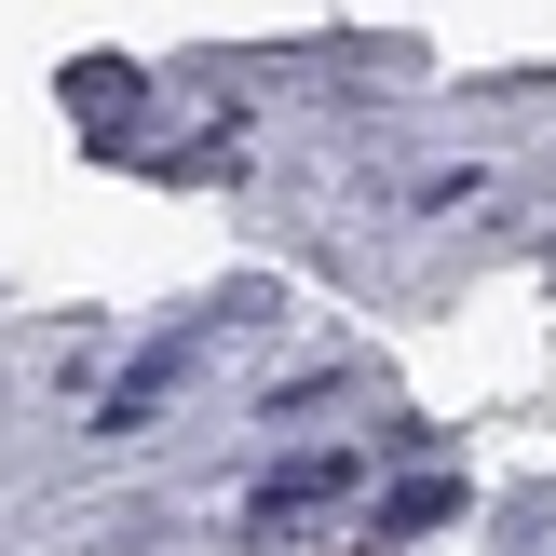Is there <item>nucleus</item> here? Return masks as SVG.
Listing matches in <instances>:
<instances>
[{
	"label": "nucleus",
	"instance_id": "2",
	"mask_svg": "<svg viewBox=\"0 0 556 556\" xmlns=\"http://www.w3.org/2000/svg\"><path fill=\"white\" fill-rule=\"evenodd\" d=\"M190 353H204V326H163V340L136 353L123 380H109V434H136V421H150V407H163V394L190 380Z\"/></svg>",
	"mask_w": 556,
	"mask_h": 556
},
{
	"label": "nucleus",
	"instance_id": "1",
	"mask_svg": "<svg viewBox=\"0 0 556 556\" xmlns=\"http://www.w3.org/2000/svg\"><path fill=\"white\" fill-rule=\"evenodd\" d=\"M340 489H353V448H286V462L258 476V503H244V516H258V530H286V516H326Z\"/></svg>",
	"mask_w": 556,
	"mask_h": 556
},
{
	"label": "nucleus",
	"instance_id": "3",
	"mask_svg": "<svg viewBox=\"0 0 556 556\" xmlns=\"http://www.w3.org/2000/svg\"><path fill=\"white\" fill-rule=\"evenodd\" d=\"M448 516H462V476H448V462L380 489V543H421V530H448Z\"/></svg>",
	"mask_w": 556,
	"mask_h": 556
}]
</instances>
